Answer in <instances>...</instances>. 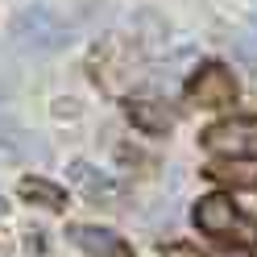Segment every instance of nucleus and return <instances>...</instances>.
Here are the masks:
<instances>
[{"label":"nucleus","mask_w":257,"mask_h":257,"mask_svg":"<svg viewBox=\"0 0 257 257\" xmlns=\"http://www.w3.org/2000/svg\"><path fill=\"white\" fill-rule=\"evenodd\" d=\"M9 38L17 50L25 54H58L71 46V25L62 21V13L50 9V5H25L17 17H13V29Z\"/></svg>","instance_id":"1"},{"label":"nucleus","mask_w":257,"mask_h":257,"mask_svg":"<svg viewBox=\"0 0 257 257\" xmlns=\"http://www.w3.org/2000/svg\"><path fill=\"white\" fill-rule=\"evenodd\" d=\"M195 224H199V232H207V236L240 232V240H245V245H253V240H257V224L240 220V212L232 207L228 195H207V199H199V207H195Z\"/></svg>","instance_id":"2"},{"label":"nucleus","mask_w":257,"mask_h":257,"mask_svg":"<svg viewBox=\"0 0 257 257\" xmlns=\"http://www.w3.org/2000/svg\"><path fill=\"white\" fill-rule=\"evenodd\" d=\"M203 146L216 158H257V120L253 116L220 120L203 133Z\"/></svg>","instance_id":"3"},{"label":"nucleus","mask_w":257,"mask_h":257,"mask_svg":"<svg viewBox=\"0 0 257 257\" xmlns=\"http://www.w3.org/2000/svg\"><path fill=\"white\" fill-rule=\"evenodd\" d=\"M187 100L199 104V108H228L236 100V79L228 67H220V62H207L191 75L187 83Z\"/></svg>","instance_id":"4"},{"label":"nucleus","mask_w":257,"mask_h":257,"mask_svg":"<svg viewBox=\"0 0 257 257\" xmlns=\"http://www.w3.org/2000/svg\"><path fill=\"white\" fill-rule=\"evenodd\" d=\"M67 236H71L87 257H133V249L124 245V236H116L112 228H95V224H71Z\"/></svg>","instance_id":"5"},{"label":"nucleus","mask_w":257,"mask_h":257,"mask_svg":"<svg viewBox=\"0 0 257 257\" xmlns=\"http://www.w3.org/2000/svg\"><path fill=\"white\" fill-rule=\"evenodd\" d=\"M0 150L21 158V162H38V166L50 162V150H46L34 133H25L21 124H13V120H0Z\"/></svg>","instance_id":"6"},{"label":"nucleus","mask_w":257,"mask_h":257,"mask_svg":"<svg viewBox=\"0 0 257 257\" xmlns=\"http://www.w3.org/2000/svg\"><path fill=\"white\" fill-rule=\"evenodd\" d=\"M71 183L83 191L91 203H112V199L120 195V187L112 183L104 170H95V166H87V162H75V166H71Z\"/></svg>","instance_id":"7"},{"label":"nucleus","mask_w":257,"mask_h":257,"mask_svg":"<svg viewBox=\"0 0 257 257\" xmlns=\"http://www.w3.org/2000/svg\"><path fill=\"white\" fill-rule=\"evenodd\" d=\"M128 120H133L137 128H146V133H170L174 112L162 100H133L128 104Z\"/></svg>","instance_id":"8"},{"label":"nucleus","mask_w":257,"mask_h":257,"mask_svg":"<svg viewBox=\"0 0 257 257\" xmlns=\"http://www.w3.org/2000/svg\"><path fill=\"white\" fill-rule=\"evenodd\" d=\"M21 195L34 199V203H42V207H50V212L67 207V191L54 187V183H46V179H21Z\"/></svg>","instance_id":"9"},{"label":"nucleus","mask_w":257,"mask_h":257,"mask_svg":"<svg viewBox=\"0 0 257 257\" xmlns=\"http://www.w3.org/2000/svg\"><path fill=\"white\" fill-rule=\"evenodd\" d=\"M212 174H216V179H224V183H232V187H257V170H253V166H236V158L216 162Z\"/></svg>","instance_id":"10"},{"label":"nucleus","mask_w":257,"mask_h":257,"mask_svg":"<svg viewBox=\"0 0 257 257\" xmlns=\"http://www.w3.org/2000/svg\"><path fill=\"white\" fill-rule=\"evenodd\" d=\"M236 54L249 58V62H257V29H249V34L236 38Z\"/></svg>","instance_id":"11"},{"label":"nucleus","mask_w":257,"mask_h":257,"mask_svg":"<svg viewBox=\"0 0 257 257\" xmlns=\"http://www.w3.org/2000/svg\"><path fill=\"white\" fill-rule=\"evenodd\" d=\"M0 95H9V83H0Z\"/></svg>","instance_id":"12"},{"label":"nucleus","mask_w":257,"mask_h":257,"mask_svg":"<svg viewBox=\"0 0 257 257\" xmlns=\"http://www.w3.org/2000/svg\"><path fill=\"white\" fill-rule=\"evenodd\" d=\"M0 212H5V195H0Z\"/></svg>","instance_id":"13"}]
</instances>
